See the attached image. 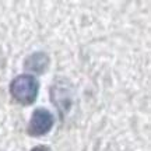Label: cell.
<instances>
[{
	"mask_svg": "<svg viewBox=\"0 0 151 151\" xmlns=\"http://www.w3.org/2000/svg\"><path fill=\"white\" fill-rule=\"evenodd\" d=\"M39 92V83L31 74L17 76L10 84V94L18 104L31 105Z\"/></svg>",
	"mask_w": 151,
	"mask_h": 151,
	"instance_id": "cell-1",
	"label": "cell"
},
{
	"mask_svg": "<svg viewBox=\"0 0 151 151\" xmlns=\"http://www.w3.org/2000/svg\"><path fill=\"white\" fill-rule=\"evenodd\" d=\"M32 151H50L48 148V147H45V146H38V147H35Z\"/></svg>",
	"mask_w": 151,
	"mask_h": 151,
	"instance_id": "cell-4",
	"label": "cell"
},
{
	"mask_svg": "<svg viewBox=\"0 0 151 151\" xmlns=\"http://www.w3.org/2000/svg\"><path fill=\"white\" fill-rule=\"evenodd\" d=\"M55 124V116L50 111L45 108H38L34 111L31 120L28 123V133L34 137L48 134Z\"/></svg>",
	"mask_w": 151,
	"mask_h": 151,
	"instance_id": "cell-2",
	"label": "cell"
},
{
	"mask_svg": "<svg viewBox=\"0 0 151 151\" xmlns=\"http://www.w3.org/2000/svg\"><path fill=\"white\" fill-rule=\"evenodd\" d=\"M25 69L35 74H42L43 71L48 69L49 66V58L45 52H35L29 55L25 59Z\"/></svg>",
	"mask_w": 151,
	"mask_h": 151,
	"instance_id": "cell-3",
	"label": "cell"
}]
</instances>
